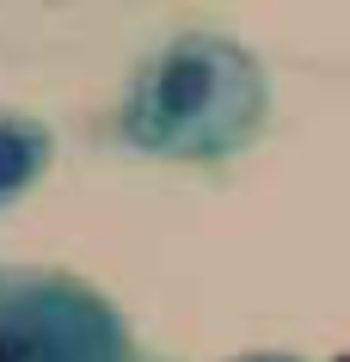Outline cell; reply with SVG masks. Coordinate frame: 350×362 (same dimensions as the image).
Listing matches in <instances>:
<instances>
[{"mask_svg":"<svg viewBox=\"0 0 350 362\" xmlns=\"http://www.w3.org/2000/svg\"><path fill=\"white\" fill-rule=\"evenodd\" d=\"M271 86L258 62L228 37H173L136 80L129 141L166 160H228L258 135Z\"/></svg>","mask_w":350,"mask_h":362,"instance_id":"obj_1","label":"cell"},{"mask_svg":"<svg viewBox=\"0 0 350 362\" xmlns=\"http://www.w3.org/2000/svg\"><path fill=\"white\" fill-rule=\"evenodd\" d=\"M0 362H123V325L93 288L19 283L0 295Z\"/></svg>","mask_w":350,"mask_h":362,"instance_id":"obj_2","label":"cell"},{"mask_svg":"<svg viewBox=\"0 0 350 362\" xmlns=\"http://www.w3.org/2000/svg\"><path fill=\"white\" fill-rule=\"evenodd\" d=\"M43 160H49V135L19 123V117H0V203L13 191H25Z\"/></svg>","mask_w":350,"mask_h":362,"instance_id":"obj_3","label":"cell"},{"mask_svg":"<svg viewBox=\"0 0 350 362\" xmlns=\"http://www.w3.org/2000/svg\"><path fill=\"white\" fill-rule=\"evenodd\" d=\"M240 362H295V356H240Z\"/></svg>","mask_w":350,"mask_h":362,"instance_id":"obj_4","label":"cell"}]
</instances>
